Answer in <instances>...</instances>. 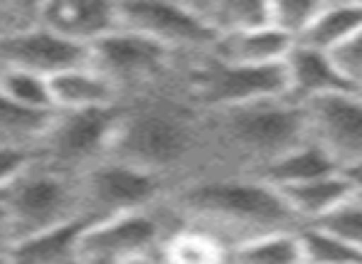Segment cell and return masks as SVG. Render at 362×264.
<instances>
[{
	"label": "cell",
	"mask_w": 362,
	"mask_h": 264,
	"mask_svg": "<svg viewBox=\"0 0 362 264\" xmlns=\"http://www.w3.org/2000/svg\"><path fill=\"white\" fill-rule=\"evenodd\" d=\"M89 64V50L33 23L0 35V67H18L40 77H57Z\"/></svg>",
	"instance_id": "cell-11"
},
{
	"label": "cell",
	"mask_w": 362,
	"mask_h": 264,
	"mask_svg": "<svg viewBox=\"0 0 362 264\" xmlns=\"http://www.w3.org/2000/svg\"><path fill=\"white\" fill-rule=\"evenodd\" d=\"M35 151H18V149H0V193L8 188V183L13 180L30 161L35 159Z\"/></svg>",
	"instance_id": "cell-29"
},
{
	"label": "cell",
	"mask_w": 362,
	"mask_h": 264,
	"mask_svg": "<svg viewBox=\"0 0 362 264\" xmlns=\"http://www.w3.org/2000/svg\"><path fill=\"white\" fill-rule=\"evenodd\" d=\"M119 28L131 30L168 52H210L215 33L192 3H116Z\"/></svg>",
	"instance_id": "cell-9"
},
{
	"label": "cell",
	"mask_w": 362,
	"mask_h": 264,
	"mask_svg": "<svg viewBox=\"0 0 362 264\" xmlns=\"http://www.w3.org/2000/svg\"><path fill=\"white\" fill-rule=\"evenodd\" d=\"M195 94L200 104L217 114L239 106L288 99V84L284 64H227L210 54V64H205L195 77Z\"/></svg>",
	"instance_id": "cell-8"
},
{
	"label": "cell",
	"mask_w": 362,
	"mask_h": 264,
	"mask_svg": "<svg viewBox=\"0 0 362 264\" xmlns=\"http://www.w3.org/2000/svg\"><path fill=\"white\" fill-rule=\"evenodd\" d=\"M168 57L170 52L160 45L124 28H116L89 47V67L109 79L119 94L129 84H141L156 77Z\"/></svg>",
	"instance_id": "cell-12"
},
{
	"label": "cell",
	"mask_w": 362,
	"mask_h": 264,
	"mask_svg": "<svg viewBox=\"0 0 362 264\" xmlns=\"http://www.w3.org/2000/svg\"><path fill=\"white\" fill-rule=\"evenodd\" d=\"M308 139L340 168L362 159V94L345 91L303 104Z\"/></svg>",
	"instance_id": "cell-10"
},
{
	"label": "cell",
	"mask_w": 362,
	"mask_h": 264,
	"mask_svg": "<svg viewBox=\"0 0 362 264\" xmlns=\"http://www.w3.org/2000/svg\"><path fill=\"white\" fill-rule=\"evenodd\" d=\"M0 264H13V260H10L8 252H0Z\"/></svg>",
	"instance_id": "cell-32"
},
{
	"label": "cell",
	"mask_w": 362,
	"mask_h": 264,
	"mask_svg": "<svg viewBox=\"0 0 362 264\" xmlns=\"http://www.w3.org/2000/svg\"><path fill=\"white\" fill-rule=\"evenodd\" d=\"M333 62L343 72V77L355 87V91L362 89V28L340 50H335Z\"/></svg>",
	"instance_id": "cell-28"
},
{
	"label": "cell",
	"mask_w": 362,
	"mask_h": 264,
	"mask_svg": "<svg viewBox=\"0 0 362 264\" xmlns=\"http://www.w3.org/2000/svg\"><path fill=\"white\" fill-rule=\"evenodd\" d=\"M168 205L182 222L212 232L229 247L252 237L300 227L281 193L249 173L187 183Z\"/></svg>",
	"instance_id": "cell-1"
},
{
	"label": "cell",
	"mask_w": 362,
	"mask_h": 264,
	"mask_svg": "<svg viewBox=\"0 0 362 264\" xmlns=\"http://www.w3.org/2000/svg\"><path fill=\"white\" fill-rule=\"evenodd\" d=\"M320 3L310 0H281V3H269V23L284 35H288L293 42H298L300 35L315 18Z\"/></svg>",
	"instance_id": "cell-27"
},
{
	"label": "cell",
	"mask_w": 362,
	"mask_h": 264,
	"mask_svg": "<svg viewBox=\"0 0 362 264\" xmlns=\"http://www.w3.org/2000/svg\"><path fill=\"white\" fill-rule=\"evenodd\" d=\"M180 222L168 202L139 212L86 222L76 247V264H139L156 260L168 232Z\"/></svg>",
	"instance_id": "cell-5"
},
{
	"label": "cell",
	"mask_w": 362,
	"mask_h": 264,
	"mask_svg": "<svg viewBox=\"0 0 362 264\" xmlns=\"http://www.w3.org/2000/svg\"><path fill=\"white\" fill-rule=\"evenodd\" d=\"M197 139L200 134L187 114L173 106H146L131 114L121 111L109 156L165 178L190 159Z\"/></svg>",
	"instance_id": "cell-4"
},
{
	"label": "cell",
	"mask_w": 362,
	"mask_h": 264,
	"mask_svg": "<svg viewBox=\"0 0 362 264\" xmlns=\"http://www.w3.org/2000/svg\"><path fill=\"white\" fill-rule=\"evenodd\" d=\"M79 183L81 207L91 220L156 207L165 190V178L111 156L81 171Z\"/></svg>",
	"instance_id": "cell-6"
},
{
	"label": "cell",
	"mask_w": 362,
	"mask_h": 264,
	"mask_svg": "<svg viewBox=\"0 0 362 264\" xmlns=\"http://www.w3.org/2000/svg\"><path fill=\"white\" fill-rule=\"evenodd\" d=\"M52 91V106L57 111H81V109H101V106L119 104V89L101 77L94 67H74L49 79Z\"/></svg>",
	"instance_id": "cell-16"
},
{
	"label": "cell",
	"mask_w": 362,
	"mask_h": 264,
	"mask_svg": "<svg viewBox=\"0 0 362 264\" xmlns=\"http://www.w3.org/2000/svg\"><path fill=\"white\" fill-rule=\"evenodd\" d=\"M296 232H298L300 252H303V264H362V255L358 250L320 227L300 225Z\"/></svg>",
	"instance_id": "cell-25"
},
{
	"label": "cell",
	"mask_w": 362,
	"mask_h": 264,
	"mask_svg": "<svg viewBox=\"0 0 362 264\" xmlns=\"http://www.w3.org/2000/svg\"><path fill=\"white\" fill-rule=\"evenodd\" d=\"M13 247V232H10L8 217H5L3 207H0V252H8Z\"/></svg>",
	"instance_id": "cell-31"
},
{
	"label": "cell",
	"mask_w": 362,
	"mask_h": 264,
	"mask_svg": "<svg viewBox=\"0 0 362 264\" xmlns=\"http://www.w3.org/2000/svg\"><path fill=\"white\" fill-rule=\"evenodd\" d=\"M330 173H338V166L333 163L328 154L320 146H315L313 141H303L300 146L291 149L288 154L279 156L276 161H272L269 166L259 168L257 176L259 180L269 183L272 188L281 190L288 185H298V183L313 180V178H323Z\"/></svg>",
	"instance_id": "cell-20"
},
{
	"label": "cell",
	"mask_w": 362,
	"mask_h": 264,
	"mask_svg": "<svg viewBox=\"0 0 362 264\" xmlns=\"http://www.w3.org/2000/svg\"><path fill=\"white\" fill-rule=\"evenodd\" d=\"M139 264H160L158 260H146V262H139Z\"/></svg>",
	"instance_id": "cell-33"
},
{
	"label": "cell",
	"mask_w": 362,
	"mask_h": 264,
	"mask_svg": "<svg viewBox=\"0 0 362 264\" xmlns=\"http://www.w3.org/2000/svg\"><path fill=\"white\" fill-rule=\"evenodd\" d=\"M86 222H91L89 217H79L23 237L8 250L10 260L13 264H76V247Z\"/></svg>",
	"instance_id": "cell-17"
},
{
	"label": "cell",
	"mask_w": 362,
	"mask_h": 264,
	"mask_svg": "<svg viewBox=\"0 0 362 264\" xmlns=\"http://www.w3.org/2000/svg\"><path fill=\"white\" fill-rule=\"evenodd\" d=\"M284 72H286L288 99L300 106L330 94L355 91L330 54L310 50L305 45H293L284 62Z\"/></svg>",
	"instance_id": "cell-14"
},
{
	"label": "cell",
	"mask_w": 362,
	"mask_h": 264,
	"mask_svg": "<svg viewBox=\"0 0 362 264\" xmlns=\"http://www.w3.org/2000/svg\"><path fill=\"white\" fill-rule=\"evenodd\" d=\"M121 106L57 111L40 144V156L72 173H81L111 154Z\"/></svg>",
	"instance_id": "cell-7"
},
{
	"label": "cell",
	"mask_w": 362,
	"mask_h": 264,
	"mask_svg": "<svg viewBox=\"0 0 362 264\" xmlns=\"http://www.w3.org/2000/svg\"><path fill=\"white\" fill-rule=\"evenodd\" d=\"M54 114H33L0 94V149L35 151L40 154L45 134Z\"/></svg>",
	"instance_id": "cell-22"
},
{
	"label": "cell",
	"mask_w": 362,
	"mask_h": 264,
	"mask_svg": "<svg viewBox=\"0 0 362 264\" xmlns=\"http://www.w3.org/2000/svg\"><path fill=\"white\" fill-rule=\"evenodd\" d=\"M313 225L330 232L333 237H338L340 242L350 245L362 255V197H348Z\"/></svg>",
	"instance_id": "cell-26"
},
{
	"label": "cell",
	"mask_w": 362,
	"mask_h": 264,
	"mask_svg": "<svg viewBox=\"0 0 362 264\" xmlns=\"http://www.w3.org/2000/svg\"><path fill=\"white\" fill-rule=\"evenodd\" d=\"M0 207L8 217L13 245L35 232L86 217L79 173L49 163L40 154L0 193Z\"/></svg>",
	"instance_id": "cell-2"
},
{
	"label": "cell",
	"mask_w": 362,
	"mask_h": 264,
	"mask_svg": "<svg viewBox=\"0 0 362 264\" xmlns=\"http://www.w3.org/2000/svg\"><path fill=\"white\" fill-rule=\"evenodd\" d=\"M293 40L276 30L274 25L244 30V33L222 35L215 40L210 54L219 62L227 64H252V67H267V64H284L288 52L293 50Z\"/></svg>",
	"instance_id": "cell-15"
},
{
	"label": "cell",
	"mask_w": 362,
	"mask_h": 264,
	"mask_svg": "<svg viewBox=\"0 0 362 264\" xmlns=\"http://www.w3.org/2000/svg\"><path fill=\"white\" fill-rule=\"evenodd\" d=\"M35 23L89 50L94 42H99L101 38L119 28V15H116L114 3L62 0V3L40 5Z\"/></svg>",
	"instance_id": "cell-13"
},
{
	"label": "cell",
	"mask_w": 362,
	"mask_h": 264,
	"mask_svg": "<svg viewBox=\"0 0 362 264\" xmlns=\"http://www.w3.org/2000/svg\"><path fill=\"white\" fill-rule=\"evenodd\" d=\"M232 247L217 235L190 222H177L163 240L156 260L160 264H227Z\"/></svg>",
	"instance_id": "cell-19"
},
{
	"label": "cell",
	"mask_w": 362,
	"mask_h": 264,
	"mask_svg": "<svg viewBox=\"0 0 362 264\" xmlns=\"http://www.w3.org/2000/svg\"><path fill=\"white\" fill-rule=\"evenodd\" d=\"M340 176L348 180L353 195L362 197V159L355 161V163H350V166H345V168H340Z\"/></svg>",
	"instance_id": "cell-30"
},
{
	"label": "cell",
	"mask_w": 362,
	"mask_h": 264,
	"mask_svg": "<svg viewBox=\"0 0 362 264\" xmlns=\"http://www.w3.org/2000/svg\"><path fill=\"white\" fill-rule=\"evenodd\" d=\"M362 28V3H320L315 18L296 45L333 54Z\"/></svg>",
	"instance_id": "cell-21"
},
{
	"label": "cell",
	"mask_w": 362,
	"mask_h": 264,
	"mask_svg": "<svg viewBox=\"0 0 362 264\" xmlns=\"http://www.w3.org/2000/svg\"><path fill=\"white\" fill-rule=\"evenodd\" d=\"M0 94L33 114H54L49 79L28 69L0 67Z\"/></svg>",
	"instance_id": "cell-24"
},
{
	"label": "cell",
	"mask_w": 362,
	"mask_h": 264,
	"mask_svg": "<svg viewBox=\"0 0 362 264\" xmlns=\"http://www.w3.org/2000/svg\"><path fill=\"white\" fill-rule=\"evenodd\" d=\"M215 119L217 141L244 161L249 176L308 141L303 106L288 99L217 111Z\"/></svg>",
	"instance_id": "cell-3"
},
{
	"label": "cell",
	"mask_w": 362,
	"mask_h": 264,
	"mask_svg": "<svg viewBox=\"0 0 362 264\" xmlns=\"http://www.w3.org/2000/svg\"><path fill=\"white\" fill-rule=\"evenodd\" d=\"M227 264H303L298 232H272L239 242L229 250Z\"/></svg>",
	"instance_id": "cell-23"
},
{
	"label": "cell",
	"mask_w": 362,
	"mask_h": 264,
	"mask_svg": "<svg viewBox=\"0 0 362 264\" xmlns=\"http://www.w3.org/2000/svg\"><path fill=\"white\" fill-rule=\"evenodd\" d=\"M279 193H281L284 202H286V207L298 225H313L320 217L328 215L330 210H335L340 202L353 197V190H350L348 180L340 176V171L298 183V185L281 188Z\"/></svg>",
	"instance_id": "cell-18"
}]
</instances>
